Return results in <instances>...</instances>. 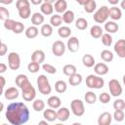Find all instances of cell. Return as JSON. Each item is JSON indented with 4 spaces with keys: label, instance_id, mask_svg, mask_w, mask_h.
<instances>
[{
    "label": "cell",
    "instance_id": "1",
    "mask_svg": "<svg viewBox=\"0 0 125 125\" xmlns=\"http://www.w3.org/2000/svg\"><path fill=\"white\" fill-rule=\"evenodd\" d=\"M29 109L25 104L21 102L11 103L6 109V119L12 125H23L29 120Z\"/></svg>",
    "mask_w": 125,
    "mask_h": 125
},
{
    "label": "cell",
    "instance_id": "2",
    "mask_svg": "<svg viewBox=\"0 0 125 125\" xmlns=\"http://www.w3.org/2000/svg\"><path fill=\"white\" fill-rule=\"evenodd\" d=\"M16 7L21 19L27 20L31 16V9H30V1L28 0H18L16 2Z\"/></svg>",
    "mask_w": 125,
    "mask_h": 125
},
{
    "label": "cell",
    "instance_id": "3",
    "mask_svg": "<svg viewBox=\"0 0 125 125\" xmlns=\"http://www.w3.org/2000/svg\"><path fill=\"white\" fill-rule=\"evenodd\" d=\"M36 83H37L38 90H39V92L42 95H49V94H51L52 87H51V84H50V82H49V80H48L46 75H44V74L39 75L37 77Z\"/></svg>",
    "mask_w": 125,
    "mask_h": 125
},
{
    "label": "cell",
    "instance_id": "4",
    "mask_svg": "<svg viewBox=\"0 0 125 125\" xmlns=\"http://www.w3.org/2000/svg\"><path fill=\"white\" fill-rule=\"evenodd\" d=\"M86 86L90 89H102L104 86V80L102 76L90 74L86 77Z\"/></svg>",
    "mask_w": 125,
    "mask_h": 125
},
{
    "label": "cell",
    "instance_id": "5",
    "mask_svg": "<svg viewBox=\"0 0 125 125\" xmlns=\"http://www.w3.org/2000/svg\"><path fill=\"white\" fill-rule=\"evenodd\" d=\"M108 18H109V8L105 5H103L101 8H99L93 16L94 21L98 23L106 22Z\"/></svg>",
    "mask_w": 125,
    "mask_h": 125
},
{
    "label": "cell",
    "instance_id": "6",
    "mask_svg": "<svg viewBox=\"0 0 125 125\" xmlns=\"http://www.w3.org/2000/svg\"><path fill=\"white\" fill-rule=\"evenodd\" d=\"M21 95L25 102H32L36 97V90L30 83V81L21 88Z\"/></svg>",
    "mask_w": 125,
    "mask_h": 125
},
{
    "label": "cell",
    "instance_id": "7",
    "mask_svg": "<svg viewBox=\"0 0 125 125\" xmlns=\"http://www.w3.org/2000/svg\"><path fill=\"white\" fill-rule=\"evenodd\" d=\"M70 109H71V112L75 116L80 117V116H82L85 113L84 103L81 100H79V99H74L70 103Z\"/></svg>",
    "mask_w": 125,
    "mask_h": 125
},
{
    "label": "cell",
    "instance_id": "8",
    "mask_svg": "<svg viewBox=\"0 0 125 125\" xmlns=\"http://www.w3.org/2000/svg\"><path fill=\"white\" fill-rule=\"evenodd\" d=\"M8 65L12 70H18L21 66V57L16 52H11L8 55Z\"/></svg>",
    "mask_w": 125,
    "mask_h": 125
},
{
    "label": "cell",
    "instance_id": "9",
    "mask_svg": "<svg viewBox=\"0 0 125 125\" xmlns=\"http://www.w3.org/2000/svg\"><path fill=\"white\" fill-rule=\"evenodd\" d=\"M108 89H109V93L112 97H119L122 92V86L120 84V82L117 79H111L108 82Z\"/></svg>",
    "mask_w": 125,
    "mask_h": 125
},
{
    "label": "cell",
    "instance_id": "10",
    "mask_svg": "<svg viewBox=\"0 0 125 125\" xmlns=\"http://www.w3.org/2000/svg\"><path fill=\"white\" fill-rule=\"evenodd\" d=\"M66 46L62 40H57L52 45V53L56 57H62L65 53Z\"/></svg>",
    "mask_w": 125,
    "mask_h": 125
},
{
    "label": "cell",
    "instance_id": "11",
    "mask_svg": "<svg viewBox=\"0 0 125 125\" xmlns=\"http://www.w3.org/2000/svg\"><path fill=\"white\" fill-rule=\"evenodd\" d=\"M77 3L79 5H82L84 8V11L88 14L93 13L97 8V3L95 0H84V1L77 0Z\"/></svg>",
    "mask_w": 125,
    "mask_h": 125
},
{
    "label": "cell",
    "instance_id": "12",
    "mask_svg": "<svg viewBox=\"0 0 125 125\" xmlns=\"http://www.w3.org/2000/svg\"><path fill=\"white\" fill-rule=\"evenodd\" d=\"M79 46H80V42L77 37L70 36L68 38L66 43V48L68 49V51H70L71 53H76L79 50Z\"/></svg>",
    "mask_w": 125,
    "mask_h": 125
},
{
    "label": "cell",
    "instance_id": "13",
    "mask_svg": "<svg viewBox=\"0 0 125 125\" xmlns=\"http://www.w3.org/2000/svg\"><path fill=\"white\" fill-rule=\"evenodd\" d=\"M113 49L119 58H121V59L125 58V39L117 40V42L114 44Z\"/></svg>",
    "mask_w": 125,
    "mask_h": 125
},
{
    "label": "cell",
    "instance_id": "14",
    "mask_svg": "<svg viewBox=\"0 0 125 125\" xmlns=\"http://www.w3.org/2000/svg\"><path fill=\"white\" fill-rule=\"evenodd\" d=\"M4 97L8 101H14L19 98V90L16 87H9L4 91Z\"/></svg>",
    "mask_w": 125,
    "mask_h": 125
},
{
    "label": "cell",
    "instance_id": "15",
    "mask_svg": "<svg viewBox=\"0 0 125 125\" xmlns=\"http://www.w3.org/2000/svg\"><path fill=\"white\" fill-rule=\"evenodd\" d=\"M94 71L98 76H104L108 73L109 68L104 62H98L94 66Z\"/></svg>",
    "mask_w": 125,
    "mask_h": 125
},
{
    "label": "cell",
    "instance_id": "16",
    "mask_svg": "<svg viewBox=\"0 0 125 125\" xmlns=\"http://www.w3.org/2000/svg\"><path fill=\"white\" fill-rule=\"evenodd\" d=\"M111 121H112V115L107 111L101 113L98 117V125H110Z\"/></svg>",
    "mask_w": 125,
    "mask_h": 125
},
{
    "label": "cell",
    "instance_id": "17",
    "mask_svg": "<svg viewBox=\"0 0 125 125\" xmlns=\"http://www.w3.org/2000/svg\"><path fill=\"white\" fill-rule=\"evenodd\" d=\"M54 10L58 14H63L67 11V2L65 0H57L54 5Z\"/></svg>",
    "mask_w": 125,
    "mask_h": 125
},
{
    "label": "cell",
    "instance_id": "18",
    "mask_svg": "<svg viewBox=\"0 0 125 125\" xmlns=\"http://www.w3.org/2000/svg\"><path fill=\"white\" fill-rule=\"evenodd\" d=\"M43 117L48 122H53L58 119V113L53 108H47L43 111Z\"/></svg>",
    "mask_w": 125,
    "mask_h": 125
},
{
    "label": "cell",
    "instance_id": "19",
    "mask_svg": "<svg viewBox=\"0 0 125 125\" xmlns=\"http://www.w3.org/2000/svg\"><path fill=\"white\" fill-rule=\"evenodd\" d=\"M47 104H48V105H49L50 108L57 109V108H60L61 107L62 101H61V99L58 96H51L47 100Z\"/></svg>",
    "mask_w": 125,
    "mask_h": 125
},
{
    "label": "cell",
    "instance_id": "20",
    "mask_svg": "<svg viewBox=\"0 0 125 125\" xmlns=\"http://www.w3.org/2000/svg\"><path fill=\"white\" fill-rule=\"evenodd\" d=\"M58 113V119L61 122H64L66 120H68L69 115H70V111L67 107H60L57 111Z\"/></svg>",
    "mask_w": 125,
    "mask_h": 125
},
{
    "label": "cell",
    "instance_id": "21",
    "mask_svg": "<svg viewBox=\"0 0 125 125\" xmlns=\"http://www.w3.org/2000/svg\"><path fill=\"white\" fill-rule=\"evenodd\" d=\"M40 11L44 16H50L54 12V6L51 3H49L48 1L44 0L43 4L40 6Z\"/></svg>",
    "mask_w": 125,
    "mask_h": 125
},
{
    "label": "cell",
    "instance_id": "22",
    "mask_svg": "<svg viewBox=\"0 0 125 125\" xmlns=\"http://www.w3.org/2000/svg\"><path fill=\"white\" fill-rule=\"evenodd\" d=\"M31 61L38 62V63H42L45 61V53L42 50H35L32 54H31Z\"/></svg>",
    "mask_w": 125,
    "mask_h": 125
},
{
    "label": "cell",
    "instance_id": "23",
    "mask_svg": "<svg viewBox=\"0 0 125 125\" xmlns=\"http://www.w3.org/2000/svg\"><path fill=\"white\" fill-rule=\"evenodd\" d=\"M122 17V12L121 9L116 7V6H112L111 8H109V18L113 21H119Z\"/></svg>",
    "mask_w": 125,
    "mask_h": 125
},
{
    "label": "cell",
    "instance_id": "24",
    "mask_svg": "<svg viewBox=\"0 0 125 125\" xmlns=\"http://www.w3.org/2000/svg\"><path fill=\"white\" fill-rule=\"evenodd\" d=\"M45 21V18H44V15L42 13H39V12H36L34 13L32 16H31V23L34 25V26H38V25H41Z\"/></svg>",
    "mask_w": 125,
    "mask_h": 125
},
{
    "label": "cell",
    "instance_id": "25",
    "mask_svg": "<svg viewBox=\"0 0 125 125\" xmlns=\"http://www.w3.org/2000/svg\"><path fill=\"white\" fill-rule=\"evenodd\" d=\"M118 29L119 25L113 21H108L104 23V30L106 31V33H115L118 31Z\"/></svg>",
    "mask_w": 125,
    "mask_h": 125
},
{
    "label": "cell",
    "instance_id": "26",
    "mask_svg": "<svg viewBox=\"0 0 125 125\" xmlns=\"http://www.w3.org/2000/svg\"><path fill=\"white\" fill-rule=\"evenodd\" d=\"M82 63L84 66L86 67H93L95 66V59L92 55L90 54H85L83 57H82Z\"/></svg>",
    "mask_w": 125,
    "mask_h": 125
},
{
    "label": "cell",
    "instance_id": "27",
    "mask_svg": "<svg viewBox=\"0 0 125 125\" xmlns=\"http://www.w3.org/2000/svg\"><path fill=\"white\" fill-rule=\"evenodd\" d=\"M103 28L100 26V25H98V24H95V25H93L92 27H91V29H90V35L93 37V38H95V39H98V38H101L102 36H103Z\"/></svg>",
    "mask_w": 125,
    "mask_h": 125
},
{
    "label": "cell",
    "instance_id": "28",
    "mask_svg": "<svg viewBox=\"0 0 125 125\" xmlns=\"http://www.w3.org/2000/svg\"><path fill=\"white\" fill-rule=\"evenodd\" d=\"M28 82H29V80H28V78H27V76H26L25 74H19V75H17V77H16V79H15L16 85H17L19 88H21V89L23 86H25Z\"/></svg>",
    "mask_w": 125,
    "mask_h": 125
},
{
    "label": "cell",
    "instance_id": "29",
    "mask_svg": "<svg viewBox=\"0 0 125 125\" xmlns=\"http://www.w3.org/2000/svg\"><path fill=\"white\" fill-rule=\"evenodd\" d=\"M58 34L61 38H69L71 35V28L66 25H62L59 27L58 29Z\"/></svg>",
    "mask_w": 125,
    "mask_h": 125
},
{
    "label": "cell",
    "instance_id": "30",
    "mask_svg": "<svg viewBox=\"0 0 125 125\" xmlns=\"http://www.w3.org/2000/svg\"><path fill=\"white\" fill-rule=\"evenodd\" d=\"M38 33H39V29L37 28V26H34V25H31V26L27 27V28L25 29V31H24L25 36H26L27 38H29V39L35 38V37L38 35Z\"/></svg>",
    "mask_w": 125,
    "mask_h": 125
},
{
    "label": "cell",
    "instance_id": "31",
    "mask_svg": "<svg viewBox=\"0 0 125 125\" xmlns=\"http://www.w3.org/2000/svg\"><path fill=\"white\" fill-rule=\"evenodd\" d=\"M62 23V17L60 16L59 14H55L53 16H51L50 19V24L53 27H61Z\"/></svg>",
    "mask_w": 125,
    "mask_h": 125
},
{
    "label": "cell",
    "instance_id": "32",
    "mask_svg": "<svg viewBox=\"0 0 125 125\" xmlns=\"http://www.w3.org/2000/svg\"><path fill=\"white\" fill-rule=\"evenodd\" d=\"M62 72L64 75L66 76H71L75 73H77V68L74 64H71V63H68V64H65L63 67H62Z\"/></svg>",
    "mask_w": 125,
    "mask_h": 125
},
{
    "label": "cell",
    "instance_id": "33",
    "mask_svg": "<svg viewBox=\"0 0 125 125\" xmlns=\"http://www.w3.org/2000/svg\"><path fill=\"white\" fill-rule=\"evenodd\" d=\"M82 80H83V77L81 74L79 73H75L71 76H69L68 78V83L71 85V86H78L82 83Z\"/></svg>",
    "mask_w": 125,
    "mask_h": 125
},
{
    "label": "cell",
    "instance_id": "34",
    "mask_svg": "<svg viewBox=\"0 0 125 125\" xmlns=\"http://www.w3.org/2000/svg\"><path fill=\"white\" fill-rule=\"evenodd\" d=\"M40 33L44 37H50L53 34V26L48 23L42 24V26L40 28Z\"/></svg>",
    "mask_w": 125,
    "mask_h": 125
},
{
    "label": "cell",
    "instance_id": "35",
    "mask_svg": "<svg viewBox=\"0 0 125 125\" xmlns=\"http://www.w3.org/2000/svg\"><path fill=\"white\" fill-rule=\"evenodd\" d=\"M74 18H75L74 12L71 11V10H67L65 13L62 14V21L67 23V24L72 23L73 21H74Z\"/></svg>",
    "mask_w": 125,
    "mask_h": 125
},
{
    "label": "cell",
    "instance_id": "36",
    "mask_svg": "<svg viewBox=\"0 0 125 125\" xmlns=\"http://www.w3.org/2000/svg\"><path fill=\"white\" fill-rule=\"evenodd\" d=\"M32 107L37 112H40L42 110L44 111L45 110V103L41 99H35L33 101V103H32Z\"/></svg>",
    "mask_w": 125,
    "mask_h": 125
},
{
    "label": "cell",
    "instance_id": "37",
    "mask_svg": "<svg viewBox=\"0 0 125 125\" xmlns=\"http://www.w3.org/2000/svg\"><path fill=\"white\" fill-rule=\"evenodd\" d=\"M55 90H56V92H58V93H60V94L64 93V92L67 90L66 82L63 81V80H58V81L55 83Z\"/></svg>",
    "mask_w": 125,
    "mask_h": 125
},
{
    "label": "cell",
    "instance_id": "38",
    "mask_svg": "<svg viewBox=\"0 0 125 125\" xmlns=\"http://www.w3.org/2000/svg\"><path fill=\"white\" fill-rule=\"evenodd\" d=\"M84 100H85L86 104H94L96 103V101H97V95L94 92H92V91H88L84 95Z\"/></svg>",
    "mask_w": 125,
    "mask_h": 125
},
{
    "label": "cell",
    "instance_id": "39",
    "mask_svg": "<svg viewBox=\"0 0 125 125\" xmlns=\"http://www.w3.org/2000/svg\"><path fill=\"white\" fill-rule=\"evenodd\" d=\"M113 57H114L113 53H112L111 51H109V50H103V51L101 52V59H102L104 62H112Z\"/></svg>",
    "mask_w": 125,
    "mask_h": 125
},
{
    "label": "cell",
    "instance_id": "40",
    "mask_svg": "<svg viewBox=\"0 0 125 125\" xmlns=\"http://www.w3.org/2000/svg\"><path fill=\"white\" fill-rule=\"evenodd\" d=\"M75 27L79 30H85L88 27V21L84 18H78L75 21Z\"/></svg>",
    "mask_w": 125,
    "mask_h": 125
},
{
    "label": "cell",
    "instance_id": "41",
    "mask_svg": "<svg viewBox=\"0 0 125 125\" xmlns=\"http://www.w3.org/2000/svg\"><path fill=\"white\" fill-rule=\"evenodd\" d=\"M40 69V63L38 62H30L27 65V70L30 72V73H37Z\"/></svg>",
    "mask_w": 125,
    "mask_h": 125
},
{
    "label": "cell",
    "instance_id": "42",
    "mask_svg": "<svg viewBox=\"0 0 125 125\" xmlns=\"http://www.w3.org/2000/svg\"><path fill=\"white\" fill-rule=\"evenodd\" d=\"M102 38V43L106 46V47H109L111 44H112V36L109 34V33H104L103 36L101 37Z\"/></svg>",
    "mask_w": 125,
    "mask_h": 125
},
{
    "label": "cell",
    "instance_id": "43",
    "mask_svg": "<svg viewBox=\"0 0 125 125\" xmlns=\"http://www.w3.org/2000/svg\"><path fill=\"white\" fill-rule=\"evenodd\" d=\"M113 108L115 110H124L125 109V102L122 99H117L113 102Z\"/></svg>",
    "mask_w": 125,
    "mask_h": 125
},
{
    "label": "cell",
    "instance_id": "44",
    "mask_svg": "<svg viewBox=\"0 0 125 125\" xmlns=\"http://www.w3.org/2000/svg\"><path fill=\"white\" fill-rule=\"evenodd\" d=\"M9 17H10V12L8 11V9L5 8L4 6H1L0 7V20L5 21L9 20Z\"/></svg>",
    "mask_w": 125,
    "mask_h": 125
},
{
    "label": "cell",
    "instance_id": "45",
    "mask_svg": "<svg viewBox=\"0 0 125 125\" xmlns=\"http://www.w3.org/2000/svg\"><path fill=\"white\" fill-rule=\"evenodd\" d=\"M42 68H43L44 71H46L49 74H55V73H57V68L54 65L50 64V63H46V62L43 63L42 64Z\"/></svg>",
    "mask_w": 125,
    "mask_h": 125
},
{
    "label": "cell",
    "instance_id": "46",
    "mask_svg": "<svg viewBox=\"0 0 125 125\" xmlns=\"http://www.w3.org/2000/svg\"><path fill=\"white\" fill-rule=\"evenodd\" d=\"M112 117L115 121L117 122H121L124 120V117H125V114H124V111L123 110H114L113 114H112Z\"/></svg>",
    "mask_w": 125,
    "mask_h": 125
},
{
    "label": "cell",
    "instance_id": "47",
    "mask_svg": "<svg viewBox=\"0 0 125 125\" xmlns=\"http://www.w3.org/2000/svg\"><path fill=\"white\" fill-rule=\"evenodd\" d=\"M110 99H111V95L106 93V92H104L102 94H100L99 96V101L102 103V104H107L110 102Z\"/></svg>",
    "mask_w": 125,
    "mask_h": 125
},
{
    "label": "cell",
    "instance_id": "48",
    "mask_svg": "<svg viewBox=\"0 0 125 125\" xmlns=\"http://www.w3.org/2000/svg\"><path fill=\"white\" fill-rule=\"evenodd\" d=\"M3 24H4V27H5L6 29H8V30H12V31H13L14 28H15V26H16V24H17V21H14V20L9 19V20L5 21Z\"/></svg>",
    "mask_w": 125,
    "mask_h": 125
},
{
    "label": "cell",
    "instance_id": "49",
    "mask_svg": "<svg viewBox=\"0 0 125 125\" xmlns=\"http://www.w3.org/2000/svg\"><path fill=\"white\" fill-rule=\"evenodd\" d=\"M23 31H24V24L22 22H21V21H17V24H16L13 32L16 33V34H21Z\"/></svg>",
    "mask_w": 125,
    "mask_h": 125
},
{
    "label": "cell",
    "instance_id": "50",
    "mask_svg": "<svg viewBox=\"0 0 125 125\" xmlns=\"http://www.w3.org/2000/svg\"><path fill=\"white\" fill-rule=\"evenodd\" d=\"M7 50H8V47H7V45L5 44V43H1V45H0V56L1 57H3L4 55H6V53H7Z\"/></svg>",
    "mask_w": 125,
    "mask_h": 125
},
{
    "label": "cell",
    "instance_id": "51",
    "mask_svg": "<svg viewBox=\"0 0 125 125\" xmlns=\"http://www.w3.org/2000/svg\"><path fill=\"white\" fill-rule=\"evenodd\" d=\"M0 81H1V94H4V87H5V84H6L5 77L1 75L0 76Z\"/></svg>",
    "mask_w": 125,
    "mask_h": 125
},
{
    "label": "cell",
    "instance_id": "52",
    "mask_svg": "<svg viewBox=\"0 0 125 125\" xmlns=\"http://www.w3.org/2000/svg\"><path fill=\"white\" fill-rule=\"evenodd\" d=\"M7 68H8V66H7L4 62H1V63H0V73H1V74L4 73V72L7 70Z\"/></svg>",
    "mask_w": 125,
    "mask_h": 125
},
{
    "label": "cell",
    "instance_id": "53",
    "mask_svg": "<svg viewBox=\"0 0 125 125\" xmlns=\"http://www.w3.org/2000/svg\"><path fill=\"white\" fill-rule=\"evenodd\" d=\"M43 2H44V1H42V0H31V1H30V3H31L32 5H40V6L43 4Z\"/></svg>",
    "mask_w": 125,
    "mask_h": 125
},
{
    "label": "cell",
    "instance_id": "54",
    "mask_svg": "<svg viewBox=\"0 0 125 125\" xmlns=\"http://www.w3.org/2000/svg\"><path fill=\"white\" fill-rule=\"evenodd\" d=\"M108 3L114 6V5H117L119 3V0H108Z\"/></svg>",
    "mask_w": 125,
    "mask_h": 125
},
{
    "label": "cell",
    "instance_id": "55",
    "mask_svg": "<svg viewBox=\"0 0 125 125\" xmlns=\"http://www.w3.org/2000/svg\"><path fill=\"white\" fill-rule=\"evenodd\" d=\"M38 125H49V124H48V121H46V120H41V121H39Z\"/></svg>",
    "mask_w": 125,
    "mask_h": 125
},
{
    "label": "cell",
    "instance_id": "56",
    "mask_svg": "<svg viewBox=\"0 0 125 125\" xmlns=\"http://www.w3.org/2000/svg\"><path fill=\"white\" fill-rule=\"evenodd\" d=\"M120 7H121L123 10H125V0H122V1L120 2Z\"/></svg>",
    "mask_w": 125,
    "mask_h": 125
},
{
    "label": "cell",
    "instance_id": "57",
    "mask_svg": "<svg viewBox=\"0 0 125 125\" xmlns=\"http://www.w3.org/2000/svg\"><path fill=\"white\" fill-rule=\"evenodd\" d=\"M2 3L3 4H11V3H13V1L12 0H10V1H3Z\"/></svg>",
    "mask_w": 125,
    "mask_h": 125
},
{
    "label": "cell",
    "instance_id": "58",
    "mask_svg": "<svg viewBox=\"0 0 125 125\" xmlns=\"http://www.w3.org/2000/svg\"><path fill=\"white\" fill-rule=\"evenodd\" d=\"M72 125H82V124H81V123H79V122H74Z\"/></svg>",
    "mask_w": 125,
    "mask_h": 125
},
{
    "label": "cell",
    "instance_id": "59",
    "mask_svg": "<svg viewBox=\"0 0 125 125\" xmlns=\"http://www.w3.org/2000/svg\"><path fill=\"white\" fill-rule=\"evenodd\" d=\"M122 80H123V83H124V85H125V74L123 75V77H122Z\"/></svg>",
    "mask_w": 125,
    "mask_h": 125
},
{
    "label": "cell",
    "instance_id": "60",
    "mask_svg": "<svg viewBox=\"0 0 125 125\" xmlns=\"http://www.w3.org/2000/svg\"><path fill=\"white\" fill-rule=\"evenodd\" d=\"M55 125H63L62 123H57V124H55Z\"/></svg>",
    "mask_w": 125,
    "mask_h": 125
},
{
    "label": "cell",
    "instance_id": "61",
    "mask_svg": "<svg viewBox=\"0 0 125 125\" xmlns=\"http://www.w3.org/2000/svg\"><path fill=\"white\" fill-rule=\"evenodd\" d=\"M2 125H8V124H6V123H3V124H2Z\"/></svg>",
    "mask_w": 125,
    "mask_h": 125
}]
</instances>
